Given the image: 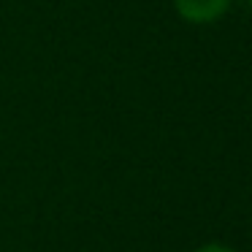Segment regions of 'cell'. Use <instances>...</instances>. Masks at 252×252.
Wrapping results in <instances>:
<instances>
[{"instance_id":"obj_1","label":"cell","mask_w":252,"mask_h":252,"mask_svg":"<svg viewBox=\"0 0 252 252\" xmlns=\"http://www.w3.org/2000/svg\"><path fill=\"white\" fill-rule=\"evenodd\" d=\"M233 0H174V8L190 25H212L222 17Z\"/></svg>"},{"instance_id":"obj_2","label":"cell","mask_w":252,"mask_h":252,"mask_svg":"<svg viewBox=\"0 0 252 252\" xmlns=\"http://www.w3.org/2000/svg\"><path fill=\"white\" fill-rule=\"evenodd\" d=\"M195 252H233V250L225 247V244H203V247H198Z\"/></svg>"},{"instance_id":"obj_3","label":"cell","mask_w":252,"mask_h":252,"mask_svg":"<svg viewBox=\"0 0 252 252\" xmlns=\"http://www.w3.org/2000/svg\"><path fill=\"white\" fill-rule=\"evenodd\" d=\"M247 3H250V6H252V0H247Z\"/></svg>"}]
</instances>
